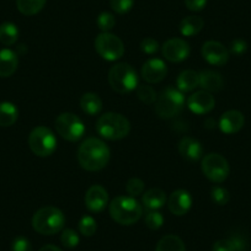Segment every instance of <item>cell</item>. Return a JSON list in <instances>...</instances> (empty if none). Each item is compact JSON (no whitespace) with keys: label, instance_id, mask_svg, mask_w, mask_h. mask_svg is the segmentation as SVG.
Returning a JSON list of instances; mask_svg holds the SVG:
<instances>
[{"label":"cell","instance_id":"30","mask_svg":"<svg viewBox=\"0 0 251 251\" xmlns=\"http://www.w3.org/2000/svg\"><path fill=\"white\" fill-rule=\"evenodd\" d=\"M137 96L142 102L151 105L158 99V94L151 85H141L137 88Z\"/></svg>","mask_w":251,"mask_h":251},{"label":"cell","instance_id":"12","mask_svg":"<svg viewBox=\"0 0 251 251\" xmlns=\"http://www.w3.org/2000/svg\"><path fill=\"white\" fill-rule=\"evenodd\" d=\"M202 57L212 66L222 67L229 60V50L218 41H207L202 46Z\"/></svg>","mask_w":251,"mask_h":251},{"label":"cell","instance_id":"8","mask_svg":"<svg viewBox=\"0 0 251 251\" xmlns=\"http://www.w3.org/2000/svg\"><path fill=\"white\" fill-rule=\"evenodd\" d=\"M55 129L62 138L69 142H76L83 138L85 126L80 117L71 112L60 113L55 120Z\"/></svg>","mask_w":251,"mask_h":251},{"label":"cell","instance_id":"24","mask_svg":"<svg viewBox=\"0 0 251 251\" xmlns=\"http://www.w3.org/2000/svg\"><path fill=\"white\" fill-rule=\"evenodd\" d=\"M176 85L181 93H190L200 85V73L195 71H185L178 75Z\"/></svg>","mask_w":251,"mask_h":251},{"label":"cell","instance_id":"37","mask_svg":"<svg viewBox=\"0 0 251 251\" xmlns=\"http://www.w3.org/2000/svg\"><path fill=\"white\" fill-rule=\"evenodd\" d=\"M11 251H32V245L27 238L18 236L11 244Z\"/></svg>","mask_w":251,"mask_h":251},{"label":"cell","instance_id":"29","mask_svg":"<svg viewBox=\"0 0 251 251\" xmlns=\"http://www.w3.org/2000/svg\"><path fill=\"white\" fill-rule=\"evenodd\" d=\"M79 231L83 234L84 236H93L98 230V223L95 219L90 216H84L83 218L79 221Z\"/></svg>","mask_w":251,"mask_h":251},{"label":"cell","instance_id":"19","mask_svg":"<svg viewBox=\"0 0 251 251\" xmlns=\"http://www.w3.org/2000/svg\"><path fill=\"white\" fill-rule=\"evenodd\" d=\"M19 66V58L14 50H0V78H9L16 72Z\"/></svg>","mask_w":251,"mask_h":251},{"label":"cell","instance_id":"32","mask_svg":"<svg viewBox=\"0 0 251 251\" xmlns=\"http://www.w3.org/2000/svg\"><path fill=\"white\" fill-rule=\"evenodd\" d=\"M60 241H62V244L64 248L74 249L78 246L80 239H79L78 233H76L75 230L68 228V229H64V230L62 231V235H60Z\"/></svg>","mask_w":251,"mask_h":251},{"label":"cell","instance_id":"42","mask_svg":"<svg viewBox=\"0 0 251 251\" xmlns=\"http://www.w3.org/2000/svg\"><path fill=\"white\" fill-rule=\"evenodd\" d=\"M231 241L234 244V248H235V251H244L246 248V243L240 235H233L231 236Z\"/></svg>","mask_w":251,"mask_h":251},{"label":"cell","instance_id":"25","mask_svg":"<svg viewBox=\"0 0 251 251\" xmlns=\"http://www.w3.org/2000/svg\"><path fill=\"white\" fill-rule=\"evenodd\" d=\"M19 110L14 103L0 102V127H10L18 121Z\"/></svg>","mask_w":251,"mask_h":251},{"label":"cell","instance_id":"2","mask_svg":"<svg viewBox=\"0 0 251 251\" xmlns=\"http://www.w3.org/2000/svg\"><path fill=\"white\" fill-rule=\"evenodd\" d=\"M110 216L121 226H132L141 219L143 207L132 196H118L108 206Z\"/></svg>","mask_w":251,"mask_h":251},{"label":"cell","instance_id":"21","mask_svg":"<svg viewBox=\"0 0 251 251\" xmlns=\"http://www.w3.org/2000/svg\"><path fill=\"white\" fill-rule=\"evenodd\" d=\"M166 194L161 188H151L142 197V204L146 207L148 211H158L159 208L165 204Z\"/></svg>","mask_w":251,"mask_h":251},{"label":"cell","instance_id":"18","mask_svg":"<svg viewBox=\"0 0 251 251\" xmlns=\"http://www.w3.org/2000/svg\"><path fill=\"white\" fill-rule=\"evenodd\" d=\"M178 153L188 161H199L203 155L202 144L191 137H183L178 143Z\"/></svg>","mask_w":251,"mask_h":251},{"label":"cell","instance_id":"35","mask_svg":"<svg viewBox=\"0 0 251 251\" xmlns=\"http://www.w3.org/2000/svg\"><path fill=\"white\" fill-rule=\"evenodd\" d=\"M134 0H110V5L115 13L123 15L127 14L132 9Z\"/></svg>","mask_w":251,"mask_h":251},{"label":"cell","instance_id":"5","mask_svg":"<svg viewBox=\"0 0 251 251\" xmlns=\"http://www.w3.org/2000/svg\"><path fill=\"white\" fill-rule=\"evenodd\" d=\"M110 86L118 94H128L138 88L137 72L128 63H117L108 72Z\"/></svg>","mask_w":251,"mask_h":251},{"label":"cell","instance_id":"39","mask_svg":"<svg viewBox=\"0 0 251 251\" xmlns=\"http://www.w3.org/2000/svg\"><path fill=\"white\" fill-rule=\"evenodd\" d=\"M212 251H235V248H234V244L230 238L221 239L213 244Z\"/></svg>","mask_w":251,"mask_h":251},{"label":"cell","instance_id":"17","mask_svg":"<svg viewBox=\"0 0 251 251\" xmlns=\"http://www.w3.org/2000/svg\"><path fill=\"white\" fill-rule=\"evenodd\" d=\"M245 125V117L238 110L226 111L219 120V128L226 134L238 133Z\"/></svg>","mask_w":251,"mask_h":251},{"label":"cell","instance_id":"3","mask_svg":"<svg viewBox=\"0 0 251 251\" xmlns=\"http://www.w3.org/2000/svg\"><path fill=\"white\" fill-rule=\"evenodd\" d=\"M131 131V123L121 113L107 112L96 121V132L108 141L126 138Z\"/></svg>","mask_w":251,"mask_h":251},{"label":"cell","instance_id":"1","mask_svg":"<svg viewBox=\"0 0 251 251\" xmlns=\"http://www.w3.org/2000/svg\"><path fill=\"white\" fill-rule=\"evenodd\" d=\"M79 165L86 171L102 170L110 161V148L101 139L88 138L78 149Z\"/></svg>","mask_w":251,"mask_h":251},{"label":"cell","instance_id":"28","mask_svg":"<svg viewBox=\"0 0 251 251\" xmlns=\"http://www.w3.org/2000/svg\"><path fill=\"white\" fill-rule=\"evenodd\" d=\"M19 38V28L13 23H4L0 25V42L4 46H13Z\"/></svg>","mask_w":251,"mask_h":251},{"label":"cell","instance_id":"36","mask_svg":"<svg viewBox=\"0 0 251 251\" xmlns=\"http://www.w3.org/2000/svg\"><path fill=\"white\" fill-rule=\"evenodd\" d=\"M127 192L131 195L132 197H137L139 195L143 194L144 191V182L138 177H132L129 178L128 182H127Z\"/></svg>","mask_w":251,"mask_h":251},{"label":"cell","instance_id":"6","mask_svg":"<svg viewBox=\"0 0 251 251\" xmlns=\"http://www.w3.org/2000/svg\"><path fill=\"white\" fill-rule=\"evenodd\" d=\"M185 106V98L178 89L169 86L156 99L155 112L160 118L168 120L177 116Z\"/></svg>","mask_w":251,"mask_h":251},{"label":"cell","instance_id":"27","mask_svg":"<svg viewBox=\"0 0 251 251\" xmlns=\"http://www.w3.org/2000/svg\"><path fill=\"white\" fill-rule=\"evenodd\" d=\"M46 1L47 0H16V6L23 15L32 16L45 8Z\"/></svg>","mask_w":251,"mask_h":251},{"label":"cell","instance_id":"4","mask_svg":"<svg viewBox=\"0 0 251 251\" xmlns=\"http://www.w3.org/2000/svg\"><path fill=\"white\" fill-rule=\"evenodd\" d=\"M66 224V217L59 208L47 206L40 208L32 217V226L42 235H54L59 233Z\"/></svg>","mask_w":251,"mask_h":251},{"label":"cell","instance_id":"40","mask_svg":"<svg viewBox=\"0 0 251 251\" xmlns=\"http://www.w3.org/2000/svg\"><path fill=\"white\" fill-rule=\"evenodd\" d=\"M185 5L188 10L201 11L206 8L207 0H185Z\"/></svg>","mask_w":251,"mask_h":251},{"label":"cell","instance_id":"20","mask_svg":"<svg viewBox=\"0 0 251 251\" xmlns=\"http://www.w3.org/2000/svg\"><path fill=\"white\" fill-rule=\"evenodd\" d=\"M224 85L223 78L218 72L203 71L200 73V86L208 93L222 90Z\"/></svg>","mask_w":251,"mask_h":251},{"label":"cell","instance_id":"34","mask_svg":"<svg viewBox=\"0 0 251 251\" xmlns=\"http://www.w3.org/2000/svg\"><path fill=\"white\" fill-rule=\"evenodd\" d=\"M164 217L158 211H149L146 216V226L151 230H158L163 226Z\"/></svg>","mask_w":251,"mask_h":251},{"label":"cell","instance_id":"41","mask_svg":"<svg viewBox=\"0 0 251 251\" xmlns=\"http://www.w3.org/2000/svg\"><path fill=\"white\" fill-rule=\"evenodd\" d=\"M246 50H248V45H246V42L244 40H234L231 42L230 50L234 54L241 55L246 52Z\"/></svg>","mask_w":251,"mask_h":251},{"label":"cell","instance_id":"13","mask_svg":"<svg viewBox=\"0 0 251 251\" xmlns=\"http://www.w3.org/2000/svg\"><path fill=\"white\" fill-rule=\"evenodd\" d=\"M188 108L196 115H206L211 112L216 106V100L213 95L206 90H200L188 96L187 99Z\"/></svg>","mask_w":251,"mask_h":251},{"label":"cell","instance_id":"33","mask_svg":"<svg viewBox=\"0 0 251 251\" xmlns=\"http://www.w3.org/2000/svg\"><path fill=\"white\" fill-rule=\"evenodd\" d=\"M212 201L218 206H226L230 200V195L226 188L221 187V186H214L211 191Z\"/></svg>","mask_w":251,"mask_h":251},{"label":"cell","instance_id":"9","mask_svg":"<svg viewBox=\"0 0 251 251\" xmlns=\"http://www.w3.org/2000/svg\"><path fill=\"white\" fill-rule=\"evenodd\" d=\"M95 50L102 59L115 62L125 54L122 40L110 32H101L95 40Z\"/></svg>","mask_w":251,"mask_h":251},{"label":"cell","instance_id":"26","mask_svg":"<svg viewBox=\"0 0 251 251\" xmlns=\"http://www.w3.org/2000/svg\"><path fill=\"white\" fill-rule=\"evenodd\" d=\"M155 251H186L185 244L177 235H165L156 244Z\"/></svg>","mask_w":251,"mask_h":251},{"label":"cell","instance_id":"10","mask_svg":"<svg viewBox=\"0 0 251 251\" xmlns=\"http://www.w3.org/2000/svg\"><path fill=\"white\" fill-rule=\"evenodd\" d=\"M202 173L212 182L222 183L228 178L230 168L224 156L218 153H211L202 159Z\"/></svg>","mask_w":251,"mask_h":251},{"label":"cell","instance_id":"14","mask_svg":"<svg viewBox=\"0 0 251 251\" xmlns=\"http://www.w3.org/2000/svg\"><path fill=\"white\" fill-rule=\"evenodd\" d=\"M108 203V194L100 185H93L85 194V206L93 213H99L106 208Z\"/></svg>","mask_w":251,"mask_h":251},{"label":"cell","instance_id":"11","mask_svg":"<svg viewBox=\"0 0 251 251\" xmlns=\"http://www.w3.org/2000/svg\"><path fill=\"white\" fill-rule=\"evenodd\" d=\"M161 52L169 62L180 63L190 55V45L182 38H170L163 45Z\"/></svg>","mask_w":251,"mask_h":251},{"label":"cell","instance_id":"22","mask_svg":"<svg viewBox=\"0 0 251 251\" xmlns=\"http://www.w3.org/2000/svg\"><path fill=\"white\" fill-rule=\"evenodd\" d=\"M204 26V21L201 16L190 15L182 19L180 23V32L185 37H192L202 31Z\"/></svg>","mask_w":251,"mask_h":251},{"label":"cell","instance_id":"31","mask_svg":"<svg viewBox=\"0 0 251 251\" xmlns=\"http://www.w3.org/2000/svg\"><path fill=\"white\" fill-rule=\"evenodd\" d=\"M96 24H98V27L100 28L102 32H108V31L112 30L116 25L115 15L108 13V11H103V13H101L100 15L98 16Z\"/></svg>","mask_w":251,"mask_h":251},{"label":"cell","instance_id":"15","mask_svg":"<svg viewBox=\"0 0 251 251\" xmlns=\"http://www.w3.org/2000/svg\"><path fill=\"white\" fill-rule=\"evenodd\" d=\"M168 74V67L165 62L159 58H151L147 60L142 67V76L149 84H156L164 80Z\"/></svg>","mask_w":251,"mask_h":251},{"label":"cell","instance_id":"23","mask_svg":"<svg viewBox=\"0 0 251 251\" xmlns=\"http://www.w3.org/2000/svg\"><path fill=\"white\" fill-rule=\"evenodd\" d=\"M80 107L86 115L96 116L102 110V101L98 94L85 93L80 98Z\"/></svg>","mask_w":251,"mask_h":251},{"label":"cell","instance_id":"38","mask_svg":"<svg viewBox=\"0 0 251 251\" xmlns=\"http://www.w3.org/2000/svg\"><path fill=\"white\" fill-rule=\"evenodd\" d=\"M141 50L146 54H154V53H156L159 50L158 41L151 37L144 38L141 42Z\"/></svg>","mask_w":251,"mask_h":251},{"label":"cell","instance_id":"7","mask_svg":"<svg viewBox=\"0 0 251 251\" xmlns=\"http://www.w3.org/2000/svg\"><path fill=\"white\" fill-rule=\"evenodd\" d=\"M28 146L35 155L46 158L52 155L57 149V138L47 127H36L28 136Z\"/></svg>","mask_w":251,"mask_h":251},{"label":"cell","instance_id":"16","mask_svg":"<svg viewBox=\"0 0 251 251\" xmlns=\"http://www.w3.org/2000/svg\"><path fill=\"white\" fill-rule=\"evenodd\" d=\"M192 206V197L186 190H176L170 195L168 200L169 211L174 216H185Z\"/></svg>","mask_w":251,"mask_h":251},{"label":"cell","instance_id":"43","mask_svg":"<svg viewBox=\"0 0 251 251\" xmlns=\"http://www.w3.org/2000/svg\"><path fill=\"white\" fill-rule=\"evenodd\" d=\"M40 251H63V250H62V249L58 248V246L50 245V244H48V245L42 246V248L40 249Z\"/></svg>","mask_w":251,"mask_h":251}]
</instances>
